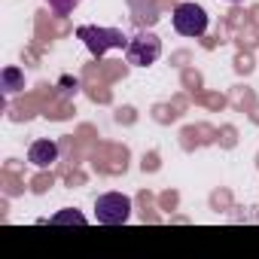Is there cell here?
<instances>
[{"label": "cell", "instance_id": "1", "mask_svg": "<svg viewBox=\"0 0 259 259\" xmlns=\"http://www.w3.org/2000/svg\"><path fill=\"white\" fill-rule=\"evenodd\" d=\"M76 40H82V46L95 55V58H104L110 49H125L128 40L119 28H98V25H79L76 28Z\"/></svg>", "mask_w": 259, "mask_h": 259}, {"label": "cell", "instance_id": "8", "mask_svg": "<svg viewBox=\"0 0 259 259\" xmlns=\"http://www.w3.org/2000/svg\"><path fill=\"white\" fill-rule=\"evenodd\" d=\"M46 4H49V10H52L55 16H70V13L82 4V0H46Z\"/></svg>", "mask_w": 259, "mask_h": 259}, {"label": "cell", "instance_id": "3", "mask_svg": "<svg viewBox=\"0 0 259 259\" xmlns=\"http://www.w3.org/2000/svg\"><path fill=\"white\" fill-rule=\"evenodd\" d=\"M132 217V198L122 192H104L95 201V220L101 226H122Z\"/></svg>", "mask_w": 259, "mask_h": 259}, {"label": "cell", "instance_id": "6", "mask_svg": "<svg viewBox=\"0 0 259 259\" xmlns=\"http://www.w3.org/2000/svg\"><path fill=\"white\" fill-rule=\"evenodd\" d=\"M0 82H4V92H7V95H16L19 89H25V73H22L19 67H4Z\"/></svg>", "mask_w": 259, "mask_h": 259}, {"label": "cell", "instance_id": "9", "mask_svg": "<svg viewBox=\"0 0 259 259\" xmlns=\"http://www.w3.org/2000/svg\"><path fill=\"white\" fill-rule=\"evenodd\" d=\"M226 4H244V0H226Z\"/></svg>", "mask_w": 259, "mask_h": 259}, {"label": "cell", "instance_id": "5", "mask_svg": "<svg viewBox=\"0 0 259 259\" xmlns=\"http://www.w3.org/2000/svg\"><path fill=\"white\" fill-rule=\"evenodd\" d=\"M55 159H58V144L49 141V138L34 141V144L28 147V162H31L34 168H49Z\"/></svg>", "mask_w": 259, "mask_h": 259}, {"label": "cell", "instance_id": "7", "mask_svg": "<svg viewBox=\"0 0 259 259\" xmlns=\"http://www.w3.org/2000/svg\"><path fill=\"white\" fill-rule=\"evenodd\" d=\"M52 223H55V226H70V223H73V226H85V217H82L79 210H73V207H64L61 213L52 217Z\"/></svg>", "mask_w": 259, "mask_h": 259}, {"label": "cell", "instance_id": "4", "mask_svg": "<svg viewBox=\"0 0 259 259\" xmlns=\"http://www.w3.org/2000/svg\"><path fill=\"white\" fill-rule=\"evenodd\" d=\"M171 22H174V31L180 37H201L207 31V13L198 4H177Z\"/></svg>", "mask_w": 259, "mask_h": 259}, {"label": "cell", "instance_id": "2", "mask_svg": "<svg viewBox=\"0 0 259 259\" xmlns=\"http://www.w3.org/2000/svg\"><path fill=\"white\" fill-rule=\"evenodd\" d=\"M162 58V40L153 34V31H141L128 40L125 46V61L132 67H150Z\"/></svg>", "mask_w": 259, "mask_h": 259}]
</instances>
